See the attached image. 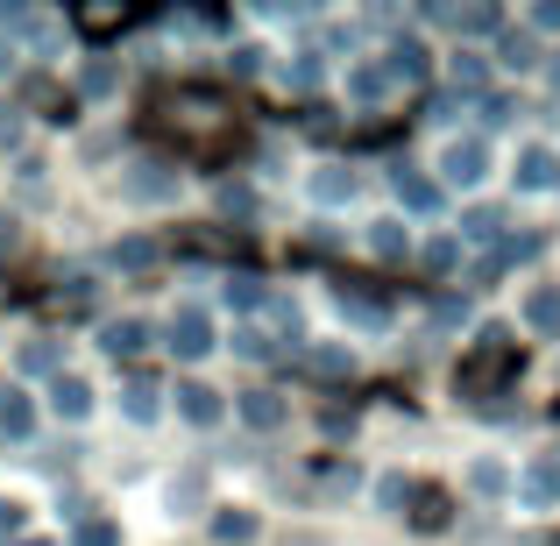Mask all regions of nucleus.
Masks as SVG:
<instances>
[{"label":"nucleus","instance_id":"14","mask_svg":"<svg viewBox=\"0 0 560 546\" xmlns=\"http://www.w3.org/2000/svg\"><path fill=\"white\" fill-rule=\"evenodd\" d=\"M213 539H220V546L256 539V519H248V511H220V519H213Z\"/></svg>","mask_w":560,"mask_h":546},{"label":"nucleus","instance_id":"2","mask_svg":"<svg viewBox=\"0 0 560 546\" xmlns=\"http://www.w3.org/2000/svg\"><path fill=\"white\" fill-rule=\"evenodd\" d=\"M171 356H185V362H199L206 348H213V320L199 313V305H185V313H171Z\"/></svg>","mask_w":560,"mask_h":546},{"label":"nucleus","instance_id":"3","mask_svg":"<svg viewBox=\"0 0 560 546\" xmlns=\"http://www.w3.org/2000/svg\"><path fill=\"white\" fill-rule=\"evenodd\" d=\"M50 411H57V419H85V411H93V383L57 369V376H50Z\"/></svg>","mask_w":560,"mask_h":546},{"label":"nucleus","instance_id":"26","mask_svg":"<svg viewBox=\"0 0 560 546\" xmlns=\"http://www.w3.org/2000/svg\"><path fill=\"white\" fill-rule=\"evenodd\" d=\"M482 79H490V71H482V57H454V85H468V93H476Z\"/></svg>","mask_w":560,"mask_h":546},{"label":"nucleus","instance_id":"7","mask_svg":"<svg viewBox=\"0 0 560 546\" xmlns=\"http://www.w3.org/2000/svg\"><path fill=\"white\" fill-rule=\"evenodd\" d=\"M178 411L191 426H220V391H206V383H178Z\"/></svg>","mask_w":560,"mask_h":546},{"label":"nucleus","instance_id":"37","mask_svg":"<svg viewBox=\"0 0 560 546\" xmlns=\"http://www.w3.org/2000/svg\"><path fill=\"white\" fill-rule=\"evenodd\" d=\"M284 546H334V539H319V533H284Z\"/></svg>","mask_w":560,"mask_h":546},{"label":"nucleus","instance_id":"36","mask_svg":"<svg viewBox=\"0 0 560 546\" xmlns=\"http://www.w3.org/2000/svg\"><path fill=\"white\" fill-rule=\"evenodd\" d=\"M533 28H560V0H539V8H533Z\"/></svg>","mask_w":560,"mask_h":546},{"label":"nucleus","instance_id":"22","mask_svg":"<svg viewBox=\"0 0 560 546\" xmlns=\"http://www.w3.org/2000/svg\"><path fill=\"white\" fill-rule=\"evenodd\" d=\"M305 362H313L319 376H348V369H355V356H341V348H313Z\"/></svg>","mask_w":560,"mask_h":546},{"label":"nucleus","instance_id":"19","mask_svg":"<svg viewBox=\"0 0 560 546\" xmlns=\"http://www.w3.org/2000/svg\"><path fill=\"white\" fill-rule=\"evenodd\" d=\"M383 93H390V71H383V65H362L355 71V100H383Z\"/></svg>","mask_w":560,"mask_h":546},{"label":"nucleus","instance_id":"30","mask_svg":"<svg viewBox=\"0 0 560 546\" xmlns=\"http://www.w3.org/2000/svg\"><path fill=\"white\" fill-rule=\"evenodd\" d=\"M79 85H85V93L100 100V93H107V85H114V65H85V79H79Z\"/></svg>","mask_w":560,"mask_h":546},{"label":"nucleus","instance_id":"38","mask_svg":"<svg viewBox=\"0 0 560 546\" xmlns=\"http://www.w3.org/2000/svg\"><path fill=\"white\" fill-rule=\"evenodd\" d=\"M22 136V121H14V114H0V142H14Z\"/></svg>","mask_w":560,"mask_h":546},{"label":"nucleus","instance_id":"18","mask_svg":"<svg viewBox=\"0 0 560 546\" xmlns=\"http://www.w3.org/2000/svg\"><path fill=\"white\" fill-rule=\"evenodd\" d=\"M228 305H242V313H256V305H270V291H262L256 277H228Z\"/></svg>","mask_w":560,"mask_h":546},{"label":"nucleus","instance_id":"31","mask_svg":"<svg viewBox=\"0 0 560 546\" xmlns=\"http://www.w3.org/2000/svg\"><path fill=\"white\" fill-rule=\"evenodd\" d=\"M511 114H518V107H511V100H504V93H497V100H482V121H490V128H504V121H511Z\"/></svg>","mask_w":560,"mask_h":546},{"label":"nucleus","instance_id":"11","mask_svg":"<svg viewBox=\"0 0 560 546\" xmlns=\"http://www.w3.org/2000/svg\"><path fill=\"white\" fill-rule=\"evenodd\" d=\"M525 320H533L539 334H560V284H539L533 299H525Z\"/></svg>","mask_w":560,"mask_h":546},{"label":"nucleus","instance_id":"9","mask_svg":"<svg viewBox=\"0 0 560 546\" xmlns=\"http://www.w3.org/2000/svg\"><path fill=\"white\" fill-rule=\"evenodd\" d=\"M121 411H128L136 426H150V419H156V383H150V376H128V383H121Z\"/></svg>","mask_w":560,"mask_h":546},{"label":"nucleus","instance_id":"33","mask_svg":"<svg viewBox=\"0 0 560 546\" xmlns=\"http://www.w3.org/2000/svg\"><path fill=\"white\" fill-rule=\"evenodd\" d=\"M476 490L497 497V490H504V468H497V462H476Z\"/></svg>","mask_w":560,"mask_h":546},{"label":"nucleus","instance_id":"27","mask_svg":"<svg viewBox=\"0 0 560 546\" xmlns=\"http://www.w3.org/2000/svg\"><path fill=\"white\" fill-rule=\"evenodd\" d=\"M150 256H156L150 242H121V248H114V263H121V270H142V263H150Z\"/></svg>","mask_w":560,"mask_h":546},{"label":"nucleus","instance_id":"17","mask_svg":"<svg viewBox=\"0 0 560 546\" xmlns=\"http://www.w3.org/2000/svg\"><path fill=\"white\" fill-rule=\"evenodd\" d=\"M462 228H468V242H497V234H504V213H497V206H476Z\"/></svg>","mask_w":560,"mask_h":546},{"label":"nucleus","instance_id":"6","mask_svg":"<svg viewBox=\"0 0 560 546\" xmlns=\"http://www.w3.org/2000/svg\"><path fill=\"white\" fill-rule=\"evenodd\" d=\"M142 341H150V327H142V320H107V327H100V348H107L114 362H121V356H136Z\"/></svg>","mask_w":560,"mask_h":546},{"label":"nucleus","instance_id":"4","mask_svg":"<svg viewBox=\"0 0 560 546\" xmlns=\"http://www.w3.org/2000/svg\"><path fill=\"white\" fill-rule=\"evenodd\" d=\"M390 178H397V199H405L411 213H440V185H433V178H419L411 164H397Z\"/></svg>","mask_w":560,"mask_h":546},{"label":"nucleus","instance_id":"12","mask_svg":"<svg viewBox=\"0 0 560 546\" xmlns=\"http://www.w3.org/2000/svg\"><path fill=\"white\" fill-rule=\"evenodd\" d=\"M28 426H36V411H28V397H22V391H0V433H14V440H22Z\"/></svg>","mask_w":560,"mask_h":546},{"label":"nucleus","instance_id":"1","mask_svg":"<svg viewBox=\"0 0 560 546\" xmlns=\"http://www.w3.org/2000/svg\"><path fill=\"white\" fill-rule=\"evenodd\" d=\"M440 171H447V185H482V171H490V142H482V136H462V142H447Z\"/></svg>","mask_w":560,"mask_h":546},{"label":"nucleus","instance_id":"5","mask_svg":"<svg viewBox=\"0 0 560 546\" xmlns=\"http://www.w3.org/2000/svg\"><path fill=\"white\" fill-rule=\"evenodd\" d=\"M121 191L150 206V199H171V191H178V178H171L164 164H136V178H121Z\"/></svg>","mask_w":560,"mask_h":546},{"label":"nucleus","instance_id":"32","mask_svg":"<svg viewBox=\"0 0 560 546\" xmlns=\"http://www.w3.org/2000/svg\"><path fill=\"white\" fill-rule=\"evenodd\" d=\"M376 497H383V504H405L411 483H405V476H383V483H376Z\"/></svg>","mask_w":560,"mask_h":546},{"label":"nucleus","instance_id":"10","mask_svg":"<svg viewBox=\"0 0 560 546\" xmlns=\"http://www.w3.org/2000/svg\"><path fill=\"white\" fill-rule=\"evenodd\" d=\"M553 178H560V156L553 150H525L518 156V185L525 191H539V185H553Z\"/></svg>","mask_w":560,"mask_h":546},{"label":"nucleus","instance_id":"15","mask_svg":"<svg viewBox=\"0 0 560 546\" xmlns=\"http://www.w3.org/2000/svg\"><path fill=\"white\" fill-rule=\"evenodd\" d=\"M383 71H390V79H425V50H419V43H397Z\"/></svg>","mask_w":560,"mask_h":546},{"label":"nucleus","instance_id":"29","mask_svg":"<svg viewBox=\"0 0 560 546\" xmlns=\"http://www.w3.org/2000/svg\"><path fill=\"white\" fill-rule=\"evenodd\" d=\"M22 519H28V511L14 504V497H0V539H14V533H22Z\"/></svg>","mask_w":560,"mask_h":546},{"label":"nucleus","instance_id":"23","mask_svg":"<svg viewBox=\"0 0 560 546\" xmlns=\"http://www.w3.org/2000/svg\"><path fill=\"white\" fill-rule=\"evenodd\" d=\"M199 497H206V476H199V468H185V476L171 483V504H199Z\"/></svg>","mask_w":560,"mask_h":546},{"label":"nucleus","instance_id":"13","mask_svg":"<svg viewBox=\"0 0 560 546\" xmlns=\"http://www.w3.org/2000/svg\"><path fill=\"white\" fill-rule=\"evenodd\" d=\"M348 191H355V171H341V164H327V171L313 178V199H327V206H341Z\"/></svg>","mask_w":560,"mask_h":546},{"label":"nucleus","instance_id":"21","mask_svg":"<svg viewBox=\"0 0 560 546\" xmlns=\"http://www.w3.org/2000/svg\"><path fill=\"white\" fill-rule=\"evenodd\" d=\"M370 248H376V256H383V263H390V256H405V234H397V220H376V234H370Z\"/></svg>","mask_w":560,"mask_h":546},{"label":"nucleus","instance_id":"8","mask_svg":"<svg viewBox=\"0 0 560 546\" xmlns=\"http://www.w3.org/2000/svg\"><path fill=\"white\" fill-rule=\"evenodd\" d=\"M242 419L256 426V433H277V426H284V397H277V391H248L242 397Z\"/></svg>","mask_w":560,"mask_h":546},{"label":"nucleus","instance_id":"24","mask_svg":"<svg viewBox=\"0 0 560 546\" xmlns=\"http://www.w3.org/2000/svg\"><path fill=\"white\" fill-rule=\"evenodd\" d=\"M504 65H539V50H533V36H504Z\"/></svg>","mask_w":560,"mask_h":546},{"label":"nucleus","instance_id":"28","mask_svg":"<svg viewBox=\"0 0 560 546\" xmlns=\"http://www.w3.org/2000/svg\"><path fill=\"white\" fill-rule=\"evenodd\" d=\"M234 348H242L248 362H262V356H270V341H262V327H242V334H234Z\"/></svg>","mask_w":560,"mask_h":546},{"label":"nucleus","instance_id":"35","mask_svg":"<svg viewBox=\"0 0 560 546\" xmlns=\"http://www.w3.org/2000/svg\"><path fill=\"white\" fill-rule=\"evenodd\" d=\"M425 270H454V242H433V248H425Z\"/></svg>","mask_w":560,"mask_h":546},{"label":"nucleus","instance_id":"34","mask_svg":"<svg viewBox=\"0 0 560 546\" xmlns=\"http://www.w3.org/2000/svg\"><path fill=\"white\" fill-rule=\"evenodd\" d=\"M50 362H57V348H43V341L22 348V369H50Z\"/></svg>","mask_w":560,"mask_h":546},{"label":"nucleus","instance_id":"20","mask_svg":"<svg viewBox=\"0 0 560 546\" xmlns=\"http://www.w3.org/2000/svg\"><path fill=\"white\" fill-rule=\"evenodd\" d=\"M71 546H121V533H114V519H85Z\"/></svg>","mask_w":560,"mask_h":546},{"label":"nucleus","instance_id":"16","mask_svg":"<svg viewBox=\"0 0 560 546\" xmlns=\"http://www.w3.org/2000/svg\"><path fill=\"white\" fill-rule=\"evenodd\" d=\"M341 313L362 320V327H383V320H390V313H383V299H362V291H341Z\"/></svg>","mask_w":560,"mask_h":546},{"label":"nucleus","instance_id":"25","mask_svg":"<svg viewBox=\"0 0 560 546\" xmlns=\"http://www.w3.org/2000/svg\"><path fill=\"white\" fill-rule=\"evenodd\" d=\"M447 22H454V28H476V36H482V28H497V8H462V14H447Z\"/></svg>","mask_w":560,"mask_h":546}]
</instances>
